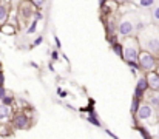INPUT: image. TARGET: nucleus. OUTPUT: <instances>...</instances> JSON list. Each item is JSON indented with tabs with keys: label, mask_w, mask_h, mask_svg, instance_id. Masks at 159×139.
Wrapping results in <instances>:
<instances>
[{
	"label": "nucleus",
	"mask_w": 159,
	"mask_h": 139,
	"mask_svg": "<svg viewBox=\"0 0 159 139\" xmlns=\"http://www.w3.org/2000/svg\"><path fill=\"white\" fill-rule=\"evenodd\" d=\"M116 34L120 37H128V36H136L134 31V20L128 19V16H125L116 26Z\"/></svg>",
	"instance_id": "5"
},
{
	"label": "nucleus",
	"mask_w": 159,
	"mask_h": 139,
	"mask_svg": "<svg viewBox=\"0 0 159 139\" xmlns=\"http://www.w3.org/2000/svg\"><path fill=\"white\" fill-rule=\"evenodd\" d=\"M145 79H147V87L150 91H159V73L156 70L145 73Z\"/></svg>",
	"instance_id": "7"
},
{
	"label": "nucleus",
	"mask_w": 159,
	"mask_h": 139,
	"mask_svg": "<svg viewBox=\"0 0 159 139\" xmlns=\"http://www.w3.org/2000/svg\"><path fill=\"white\" fill-rule=\"evenodd\" d=\"M12 118V107L6 104H0V124L8 122Z\"/></svg>",
	"instance_id": "9"
},
{
	"label": "nucleus",
	"mask_w": 159,
	"mask_h": 139,
	"mask_svg": "<svg viewBox=\"0 0 159 139\" xmlns=\"http://www.w3.org/2000/svg\"><path fill=\"white\" fill-rule=\"evenodd\" d=\"M156 118H158V121H159V105H158V108H156Z\"/></svg>",
	"instance_id": "28"
},
{
	"label": "nucleus",
	"mask_w": 159,
	"mask_h": 139,
	"mask_svg": "<svg viewBox=\"0 0 159 139\" xmlns=\"http://www.w3.org/2000/svg\"><path fill=\"white\" fill-rule=\"evenodd\" d=\"M138 121H141V122H144V124H155V122H158V118H156V110L150 105V104H147V102H141L139 104V107H138V110H136V113L133 114Z\"/></svg>",
	"instance_id": "3"
},
{
	"label": "nucleus",
	"mask_w": 159,
	"mask_h": 139,
	"mask_svg": "<svg viewBox=\"0 0 159 139\" xmlns=\"http://www.w3.org/2000/svg\"><path fill=\"white\" fill-rule=\"evenodd\" d=\"M136 39L139 42L141 49L150 51L152 54H159V33L158 28H155L153 25H147L142 31H139L136 34Z\"/></svg>",
	"instance_id": "1"
},
{
	"label": "nucleus",
	"mask_w": 159,
	"mask_h": 139,
	"mask_svg": "<svg viewBox=\"0 0 159 139\" xmlns=\"http://www.w3.org/2000/svg\"><path fill=\"white\" fill-rule=\"evenodd\" d=\"M59 59H60V53H59V49L51 51V62H56V60H59Z\"/></svg>",
	"instance_id": "22"
},
{
	"label": "nucleus",
	"mask_w": 159,
	"mask_h": 139,
	"mask_svg": "<svg viewBox=\"0 0 159 139\" xmlns=\"http://www.w3.org/2000/svg\"><path fill=\"white\" fill-rule=\"evenodd\" d=\"M9 17V0H0V25H3Z\"/></svg>",
	"instance_id": "10"
},
{
	"label": "nucleus",
	"mask_w": 159,
	"mask_h": 139,
	"mask_svg": "<svg viewBox=\"0 0 159 139\" xmlns=\"http://www.w3.org/2000/svg\"><path fill=\"white\" fill-rule=\"evenodd\" d=\"M99 3H101V6H102L104 3H107V0H99Z\"/></svg>",
	"instance_id": "29"
},
{
	"label": "nucleus",
	"mask_w": 159,
	"mask_h": 139,
	"mask_svg": "<svg viewBox=\"0 0 159 139\" xmlns=\"http://www.w3.org/2000/svg\"><path fill=\"white\" fill-rule=\"evenodd\" d=\"M57 94H59L60 97H66V96H68V93L65 91V90H62V88H57Z\"/></svg>",
	"instance_id": "23"
},
{
	"label": "nucleus",
	"mask_w": 159,
	"mask_h": 139,
	"mask_svg": "<svg viewBox=\"0 0 159 139\" xmlns=\"http://www.w3.org/2000/svg\"><path fill=\"white\" fill-rule=\"evenodd\" d=\"M152 19H153L155 23H159V5L152 9Z\"/></svg>",
	"instance_id": "18"
},
{
	"label": "nucleus",
	"mask_w": 159,
	"mask_h": 139,
	"mask_svg": "<svg viewBox=\"0 0 159 139\" xmlns=\"http://www.w3.org/2000/svg\"><path fill=\"white\" fill-rule=\"evenodd\" d=\"M155 130H156V133L155 135H152V136H156V138H159V121L158 122H155V127H153Z\"/></svg>",
	"instance_id": "24"
},
{
	"label": "nucleus",
	"mask_w": 159,
	"mask_h": 139,
	"mask_svg": "<svg viewBox=\"0 0 159 139\" xmlns=\"http://www.w3.org/2000/svg\"><path fill=\"white\" fill-rule=\"evenodd\" d=\"M31 3H33V6L34 8H37V9H40V8H43V5H45V0H30Z\"/></svg>",
	"instance_id": "19"
},
{
	"label": "nucleus",
	"mask_w": 159,
	"mask_h": 139,
	"mask_svg": "<svg viewBox=\"0 0 159 139\" xmlns=\"http://www.w3.org/2000/svg\"><path fill=\"white\" fill-rule=\"evenodd\" d=\"M12 125L16 130H26L28 125H30V118L26 113L23 111H19L16 114H12Z\"/></svg>",
	"instance_id": "6"
},
{
	"label": "nucleus",
	"mask_w": 159,
	"mask_h": 139,
	"mask_svg": "<svg viewBox=\"0 0 159 139\" xmlns=\"http://www.w3.org/2000/svg\"><path fill=\"white\" fill-rule=\"evenodd\" d=\"M158 33H159V28H158Z\"/></svg>",
	"instance_id": "31"
},
{
	"label": "nucleus",
	"mask_w": 159,
	"mask_h": 139,
	"mask_svg": "<svg viewBox=\"0 0 159 139\" xmlns=\"http://www.w3.org/2000/svg\"><path fill=\"white\" fill-rule=\"evenodd\" d=\"M37 19H34L33 22H31V25L28 26V30H26V34H34L36 31H37Z\"/></svg>",
	"instance_id": "17"
},
{
	"label": "nucleus",
	"mask_w": 159,
	"mask_h": 139,
	"mask_svg": "<svg viewBox=\"0 0 159 139\" xmlns=\"http://www.w3.org/2000/svg\"><path fill=\"white\" fill-rule=\"evenodd\" d=\"M156 71H158V73H159V65H158V68H156Z\"/></svg>",
	"instance_id": "30"
},
{
	"label": "nucleus",
	"mask_w": 159,
	"mask_h": 139,
	"mask_svg": "<svg viewBox=\"0 0 159 139\" xmlns=\"http://www.w3.org/2000/svg\"><path fill=\"white\" fill-rule=\"evenodd\" d=\"M147 104H150L156 110L159 105V91H152V94L147 97Z\"/></svg>",
	"instance_id": "11"
},
{
	"label": "nucleus",
	"mask_w": 159,
	"mask_h": 139,
	"mask_svg": "<svg viewBox=\"0 0 159 139\" xmlns=\"http://www.w3.org/2000/svg\"><path fill=\"white\" fill-rule=\"evenodd\" d=\"M54 44H56V46H57V49H60L62 44H60V39H59L57 36H54Z\"/></svg>",
	"instance_id": "25"
},
{
	"label": "nucleus",
	"mask_w": 159,
	"mask_h": 139,
	"mask_svg": "<svg viewBox=\"0 0 159 139\" xmlns=\"http://www.w3.org/2000/svg\"><path fill=\"white\" fill-rule=\"evenodd\" d=\"M138 5L141 8H153L155 0H138Z\"/></svg>",
	"instance_id": "16"
},
{
	"label": "nucleus",
	"mask_w": 159,
	"mask_h": 139,
	"mask_svg": "<svg viewBox=\"0 0 159 139\" xmlns=\"http://www.w3.org/2000/svg\"><path fill=\"white\" fill-rule=\"evenodd\" d=\"M111 45V49L114 51V54L116 56H119V57H122V45H120V42H113V44H110Z\"/></svg>",
	"instance_id": "13"
},
{
	"label": "nucleus",
	"mask_w": 159,
	"mask_h": 139,
	"mask_svg": "<svg viewBox=\"0 0 159 139\" xmlns=\"http://www.w3.org/2000/svg\"><path fill=\"white\" fill-rule=\"evenodd\" d=\"M0 31L5 33V34H9V36H12V34L16 33L14 26H11V25H3V26H0Z\"/></svg>",
	"instance_id": "14"
},
{
	"label": "nucleus",
	"mask_w": 159,
	"mask_h": 139,
	"mask_svg": "<svg viewBox=\"0 0 159 139\" xmlns=\"http://www.w3.org/2000/svg\"><path fill=\"white\" fill-rule=\"evenodd\" d=\"M142 102V99H139V97H133V100H131V114H134L136 113V110H138V107H139V104Z\"/></svg>",
	"instance_id": "15"
},
{
	"label": "nucleus",
	"mask_w": 159,
	"mask_h": 139,
	"mask_svg": "<svg viewBox=\"0 0 159 139\" xmlns=\"http://www.w3.org/2000/svg\"><path fill=\"white\" fill-rule=\"evenodd\" d=\"M120 45H122V59L125 62H128V60L138 62V56H139L141 46H139V42H138L136 36L124 37V40L120 42Z\"/></svg>",
	"instance_id": "2"
},
{
	"label": "nucleus",
	"mask_w": 159,
	"mask_h": 139,
	"mask_svg": "<svg viewBox=\"0 0 159 139\" xmlns=\"http://www.w3.org/2000/svg\"><path fill=\"white\" fill-rule=\"evenodd\" d=\"M30 65H31V67H33V68H39V65H37V63H36V62H30Z\"/></svg>",
	"instance_id": "27"
},
{
	"label": "nucleus",
	"mask_w": 159,
	"mask_h": 139,
	"mask_svg": "<svg viewBox=\"0 0 159 139\" xmlns=\"http://www.w3.org/2000/svg\"><path fill=\"white\" fill-rule=\"evenodd\" d=\"M5 94H6V90H5V87H3V85H0V99H2V97H3Z\"/></svg>",
	"instance_id": "26"
},
{
	"label": "nucleus",
	"mask_w": 159,
	"mask_h": 139,
	"mask_svg": "<svg viewBox=\"0 0 159 139\" xmlns=\"http://www.w3.org/2000/svg\"><path fill=\"white\" fill-rule=\"evenodd\" d=\"M147 91H148V87H147V79H145V74H144V76H139V77H138V81H136L134 96L144 100V94H145Z\"/></svg>",
	"instance_id": "8"
},
{
	"label": "nucleus",
	"mask_w": 159,
	"mask_h": 139,
	"mask_svg": "<svg viewBox=\"0 0 159 139\" xmlns=\"http://www.w3.org/2000/svg\"><path fill=\"white\" fill-rule=\"evenodd\" d=\"M43 42V37L42 36H39V37H36L34 40H33V44H31V48H36V46H39L40 44Z\"/></svg>",
	"instance_id": "21"
},
{
	"label": "nucleus",
	"mask_w": 159,
	"mask_h": 139,
	"mask_svg": "<svg viewBox=\"0 0 159 139\" xmlns=\"http://www.w3.org/2000/svg\"><path fill=\"white\" fill-rule=\"evenodd\" d=\"M85 119L91 124V125H96L98 128H101L102 127V124L99 122V119H98V116H96V113H90L88 116H85Z\"/></svg>",
	"instance_id": "12"
},
{
	"label": "nucleus",
	"mask_w": 159,
	"mask_h": 139,
	"mask_svg": "<svg viewBox=\"0 0 159 139\" xmlns=\"http://www.w3.org/2000/svg\"><path fill=\"white\" fill-rule=\"evenodd\" d=\"M0 102H2V104H6V105H11V104H12V97H11V96H6V94H5V96H3V97L0 99Z\"/></svg>",
	"instance_id": "20"
},
{
	"label": "nucleus",
	"mask_w": 159,
	"mask_h": 139,
	"mask_svg": "<svg viewBox=\"0 0 159 139\" xmlns=\"http://www.w3.org/2000/svg\"><path fill=\"white\" fill-rule=\"evenodd\" d=\"M138 63H139V67H141V71H144V73L155 71L159 65L158 57H156L155 54H152L150 51H145V49H141V51H139Z\"/></svg>",
	"instance_id": "4"
}]
</instances>
